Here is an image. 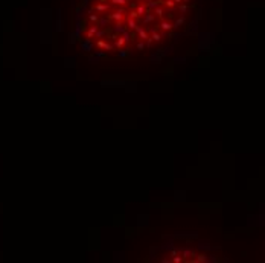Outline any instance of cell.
<instances>
[{"mask_svg":"<svg viewBox=\"0 0 265 263\" xmlns=\"http://www.w3.org/2000/svg\"><path fill=\"white\" fill-rule=\"evenodd\" d=\"M192 6V0H87L79 31L98 49L143 50L183 29Z\"/></svg>","mask_w":265,"mask_h":263,"instance_id":"6da1fadb","label":"cell"}]
</instances>
